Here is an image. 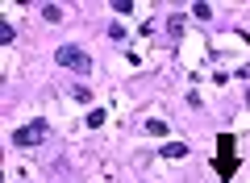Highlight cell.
<instances>
[{
    "label": "cell",
    "instance_id": "cell-8",
    "mask_svg": "<svg viewBox=\"0 0 250 183\" xmlns=\"http://www.w3.org/2000/svg\"><path fill=\"white\" fill-rule=\"evenodd\" d=\"M71 96H75V100H83V104H88V100H92V92H88V87L80 83V87H71Z\"/></svg>",
    "mask_w": 250,
    "mask_h": 183
},
{
    "label": "cell",
    "instance_id": "cell-3",
    "mask_svg": "<svg viewBox=\"0 0 250 183\" xmlns=\"http://www.w3.org/2000/svg\"><path fill=\"white\" fill-rule=\"evenodd\" d=\"M159 154H163V158H188V142H167Z\"/></svg>",
    "mask_w": 250,
    "mask_h": 183
},
{
    "label": "cell",
    "instance_id": "cell-6",
    "mask_svg": "<svg viewBox=\"0 0 250 183\" xmlns=\"http://www.w3.org/2000/svg\"><path fill=\"white\" fill-rule=\"evenodd\" d=\"M104 121H108V117H104V108H92V113H88V125H92V129H100Z\"/></svg>",
    "mask_w": 250,
    "mask_h": 183
},
{
    "label": "cell",
    "instance_id": "cell-1",
    "mask_svg": "<svg viewBox=\"0 0 250 183\" xmlns=\"http://www.w3.org/2000/svg\"><path fill=\"white\" fill-rule=\"evenodd\" d=\"M46 133H50L46 121H29V125H21V129L13 133V146H38V142H46Z\"/></svg>",
    "mask_w": 250,
    "mask_h": 183
},
{
    "label": "cell",
    "instance_id": "cell-9",
    "mask_svg": "<svg viewBox=\"0 0 250 183\" xmlns=\"http://www.w3.org/2000/svg\"><path fill=\"white\" fill-rule=\"evenodd\" d=\"M167 29H171V34H175V38H179V34H184V17H179V13H175V17H171V25H167Z\"/></svg>",
    "mask_w": 250,
    "mask_h": 183
},
{
    "label": "cell",
    "instance_id": "cell-4",
    "mask_svg": "<svg viewBox=\"0 0 250 183\" xmlns=\"http://www.w3.org/2000/svg\"><path fill=\"white\" fill-rule=\"evenodd\" d=\"M42 21H50V25L62 21V9H59V4H42Z\"/></svg>",
    "mask_w": 250,
    "mask_h": 183
},
{
    "label": "cell",
    "instance_id": "cell-7",
    "mask_svg": "<svg viewBox=\"0 0 250 183\" xmlns=\"http://www.w3.org/2000/svg\"><path fill=\"white\" fill-rule=\"evenodd\" d=\"M13 38H17V29H13L9 21H4V25H0V42H4V46H13Z\"/></svg>",
    "mask_w": 250,
    "mask_h": 183
},
{
    "label": "cell",
    "instance_id": "cell-2",
    "mask_svg": "<svg viewBox=\"0 0 250 183\" xmlns=\"http://www.w3.org/2000/svg\"><path fill=\"white\" fill-rule=\"evenodd\" d=\"M54 59H59V67H71V71H88V67H92V59L80 50V46H59Z\"/></svg>",
    "mask_w": 250,
    "mask_h": 183
},
{
    "label": "cell",
    "instance_id": "cell-5",
    "mask_svg": "<svg viewBox=\"0 0 250 183\" xmlns=\"http://www.w3.org/2000/svg\"><path fill=\"white\" fill-rule=\"evenodd\" d=\"M192 17H196V21H208V17H213V4H205V0L192 4Z\"/></svg>",
    "mask_w": 250,
    "mask_h": 183
},
{
    "label": "cell",
    "instance_id": "cell-10",
    "mask_svg": "<svg viewBox=\"0 0 250 183\" xmlns=\"http://www.w3.org/2000/svg\"><path fill=\"white\" fill-rule=\"evenodd\" d=\"M146 129H150L154 138H163V133H167V125H163V121H146Z\"/></svg>",
    "mask_w": 250,
    "mask_h": 183
}]
</instances>
